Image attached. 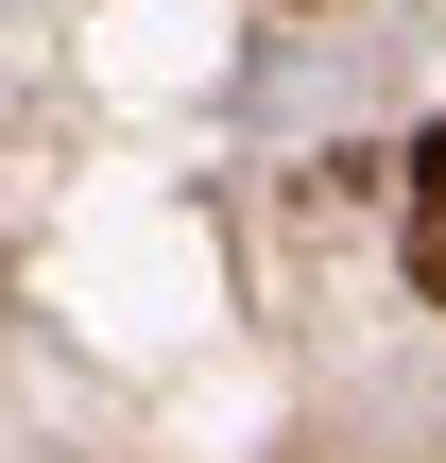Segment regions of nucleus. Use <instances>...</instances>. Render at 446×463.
I'll return each instance as SVG.
<instances>
[{
	"label": "nucleus",
	"mask_w": 446,
	"mask_h": 463,
	"mask_svg": "<svg viewBox=\"0 0 446 463\" xmlns=\"http://www.w3.org/2000/svg\"><path fill=\"white\" fill-rule=\"evenodd\" d=\"M413 189H430V206H413V275H430V292H446V137H430V155H413Z\"/></svg>",
	"instance_id": "obj_1"
}]
</instances>
